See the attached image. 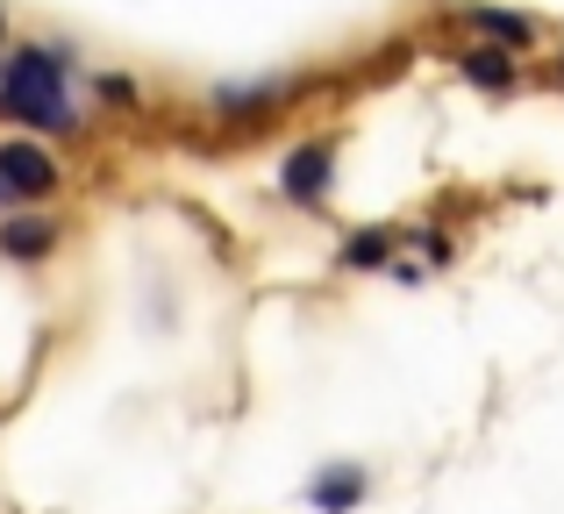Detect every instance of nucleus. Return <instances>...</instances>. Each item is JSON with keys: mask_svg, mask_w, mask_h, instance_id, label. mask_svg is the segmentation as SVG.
Here are the masks:
<instances>
[{"mask_svg": "<svg viewBox=\"0 0 564 514\" xmlns=\"http://www.w3.org/2000/svg\"><path fill=\"white\" fill-rule=\"evenodd\" d=\"M386 251H393V237H379V229H372V237H358V243H350V264H386Z\"/></svg>", "mask_w": 564, "mask_h": 514, "instance_id": "obj_6", "label": "nucleus"}, {"mask_svg": "<svg viewBox=\"0 0 564 514\" xmlns=\"http://www.w3.org/2000/svg\"><path fill=\"white\" fill-rule=\"evenodd\" d=\"M365 486H372V479H365L358 464H336V472H322L315 486H307V501H315V514H350L365 501Z\"/></svg>", "mask_w": 564, "mask_h": 514, "instance_id": "obj_3", "label": "nucleus"}, {"mask_svg": "<svg viewBox=\"0 0 564 514\" xmlns=\"http://www.w3.org/2000/svg\"><path fill=\"white\" fill-rule=\"evenodd\" d=\"M0 100H8L14 122H36V129H65L72 122V100H65V79H57V57L43 51H22L0 79Z\"/></svg>", "mask_w": 564, "mask_h": 514, "instance_id": "obj_1", "label": "nucleus"}, {"mask_svg": "<svg viewBox=\"0 0 564 514\" xmlns=\"http://www.w3.org/2000/svg\"><path fill=\"white\" fill-rule=\"evenodd\" d=\"M322 172H329V151H301V157L286 165V194H293V200H315V194H322Z\"/></svg>", "mask_w": 564, "mask_h": 514, "instance_id": "obj_5", "label": "nucleus"}, {"mask_svg": "<svg viewBox=\"0 0 564 514\" xmlns=\"http://www.w3.org/2000/svg\"><path fill=\"white\" fill-rule=\"evenodd\" d=\"M57 186V165L43 143H0V200L8 194H51Z\"/></svg>", "mask_w": 564, "mask_h": 514, "instance_id": "obj_2", "label": "nucleus"}, {"mask_svg": "<svg viewBox=\"0 0 564 514\" xmlns=\"http://www.w3.org/2000/svg\"><path fill=\"white\" fill-rule=\"evenodd\" d=\"M471 79H486V86H508V57H471Z\"/></svg>", "mask_w": 564, "mask_h": 514, "instance_id": "obj_7", "label": "nucleus"}, {"mask_svg": "<svg viewBox=\"0 0 564 514\" xmlns=\"http://www.w3.org/2000/svg\"><path fill=\"white\" fill-rule=\"evenodd\" d=\"M51 243H57V229H51V222H36V215H22V222L0 229V251H8V258H43Z\"/></svg>", "mask_w": 564, "mask_h": 514, "instance_id": "obj_4", "label": "nucleus"}]
</instances>
